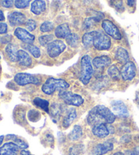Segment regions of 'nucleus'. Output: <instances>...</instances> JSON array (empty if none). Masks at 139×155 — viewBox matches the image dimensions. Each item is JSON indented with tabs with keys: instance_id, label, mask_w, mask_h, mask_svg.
<instances>
[{
	"instance_id": "nucleus-13",
	"label": "nucleus",
	"mask_w": 139,
	"mask_h": 155,
	"mask_svg": "<svg viewBox=\"0 0 139 155\" xmlns=\"http://www.w3.org/2000/svg\"><path fill=\"white\" fill-rule=\"evenodd\" d=\"M111 127H108L107 124H100L93 127L92 133L96 137L99 138H105L109 135L110 133H113L111 129Z\"/></svg>"
},
{
	"instance_id": "nucleus-32",
	"label": "nucleus",
	"mask_w": 139,
	"mask_h": 155,
	"mask_svg": "<svg viewBox=\"0 0 139 155\" xmlns=\"http://www.w3.org/2000/svg\"><path fill=\"white\" fill-rule=\"evenodd\" d=\"M28 118L31 122H37L38 121L39 119L40 118V113L38 111L35 110V109H32L30 110L28 113Z\"/></svg>"
},
{
	"instance_id": "nucleus-38",
	"label": "nucleus",
	"mask_w": 139,
	"mask_h": 155,
	"mask_svg": "<svg viewBox=\"0 0 139 155\" xmlns=\"http://www.w3.org/2000/svg\"><path fill=\"white\" fill-rule=\"evenodd\" d=\"M13 4H14V1H12V0H4V1L1 2L2 6L4 8H12Z\"/></svg>"
},
{
	"instance_id": "nucleus-31",
	"label": "nucleus",
	"mask_w": 139,
	"mask_h": 155,
	"mask_svg": "<svg viewBox=\"0 0 139 155\" xmlns=\"http://www.w3.org/2000/svg\"><path fill=\"white\" fill-rule=\"evenodd\" d=\"M53 40V35L52 34H47V35L40 36L39 37L38 41L41 46H47L50 42H51Z\"/></svg>"
},
{
	"instance_id": "nucleus-20",
	"label": "nucleus",
	"mask_w": 139,
	"mask_h": 155,
	"mask_svg": "<svg viewBox=\"0 0 139 155\" xmlns=\"http://www.w3.org/2000/svg\"><path fill=\"white\" fill-rule=\"evenodd\" d=\"M115 57L116 60L118 61L119 63L121 64H125L128 61H129L130 55L128 53V51L124 47H119L117 48L115 52Z\"/></svg>"
},
{
	"instance_id": "nucleus-34",
	"label": "nucleus",
	"mask_w": 139,
	"mask_h": 155,
	"mask_svg": "<svg viewBox=\"0 0 139 155\" xmlns=\"http://www.w3.org/2000/svg\"><path fill=\"white\" fill-rule=\"evenodd\" d=\"M84 147L82 145H74L70 149V155H81L83 152Z\"/></svg>"
},
{
	"instance_id": "nucleus-19",
	"label": "nucleus",
	"mask_w": 139,
	"mask_h": 155,
	"mask_svg": "<svg viewBox=\"0 0 139 155\" xmlns=\"http://www.w3.org/2000/svg\"><path fill=\"white\" fill-rule=\"evenodd\" d=\"M31 12L36 15H40L46 10V2L44 0H35L31 4Z\"/></svg>"
},
{
	"instance_id": "nucleus-27",
	"label": "nucleus",
	"mask_w": 139,
	"mask_h": 155,
	"mask_svg": "<svg viewBox=\"0 0 139 155\" xmlns=\"http://www.w3.org/2000/svg\"><path fill=\"white\" fill-rule=\"evenodd\" d=\"M66 41L69 46L73 48H76L78 46L80 42V38L78 34L71 33L66 38Z\"/></svg>"
},
{
	"instance_id": "nucleus-9",
	"label": "nucleus",
	"mask_w": 139,
	"mask_h": 155,
	"mask_svg": "<svg viewBox=\"0 0 139 155\" xmlns=\"http://www.w3.org/2000/svg\"><path fill=\"white\" fill-rule=\"evenodd\" d=\"M121 77L124 81H132L136 75V67L133 61L125 63L120 70Z\"/></svg>"
},
{
	"instance_id": "nucleus-16",
	"label": "nucleus",
	"mask_w": 139,
	"mask_h": 155,
	"mask_svg": "<svg viewBox=\"0 0 139 155\" xmlns=\"http://www.w3.org/2000/svg\"><path fill=\"white\" fill-rule=\"evenodd\" d=\"M70 34L71 29L68 23L61 24L55 29V36L60 39H66Z\"/></svg>"
},
{
	"instance_id": "nucleus-36",
	"label": "nucleus",
	"mask_w": 139,
	"mask_h": 155,
	"mask_svg": "<svg viewBox=\"0 0 139 155\" xmlns=\"http://www.w3.org/2000/svg\"><path fill=\"white\" fill-rule=\"evenodd\" d=\"M25 28L28 29L29 31H33L37 28V23L36 21L33 19H28L25 23Z\"/></svg>"
},
{
	"instance_id": "nucleus-49",
	"label": "nucleus",
	"mask_w": 139,
	"mask_h": 155,
	"mask_svg": "<svg viewBox=\"0 0 139 155\" xmlns=\"http://www.w3.org/2000/svg\"><path fill=\"white\" fill-rule=\"evenodd\" d=\"M128 155H136L134 153H133V152H130V154H128Z\"/></svg>"
},
{
	"instance_id": "nucleus-33",
	"label": "nucleus",
	"mask_w": 139,
	"mask_h": 155,
	"mask_svg": "<svg viewBox=\"0 0 139 155\" xmlns=\"http://www.w3.org/2000/svg\"><path fill=\"white\" fill-rule=\"evenodd\" d=\"M98 21L96 20V18L93 17H89L85 18L83 24H82V27H83L84 29H89L92 26L95 25V23H97Z\"/></svg>"
},
{
	"instance_id": "nucleus-1",
	"label": "nucleus",
	"mask_w": 139,
	"mask_h": 155,
	"mask_svg": "<svg viewBox=\"0 0 139 155\" xmlns=\"http://www.w3.org/2000/svg\"><path fill=\"white\" fill-rule=\"evenodd\" d=\"M116 120V116L108 107L99 105L93 107L89 112L87 121L90 126L94 127L100 124H110Z\"/></svg>"
},
{
	"instance_id": "nucleus-4",
	"label": "nucleus",
	"mask_w": 139,
	"mask_h": 155,
	"mask_svg": "<svg viewBox=\"0 0 139 155\" xmlns=\"http://www.w3.org/2000/svg\"><path fill=\"white\" fill-rule=\"evenodd\" d=\"M59 97L68 105L79 107L84 103V99L81 95L74 94L70 91L61 90L59 93Z\"/></svg>"
},
{
	"instance_id": "nucleus-26",
	"label": "nucleus",
	"mask_w": 139,
	"mask_h": 155,
	"mask_svg": "<svg viewBox=\"0 0 139 155\" xmlns=\"http://www.w3.org/2000/svg\"><path fill=\"white\" fill-rule=\"evenodd\" d=\"M82 128L79 125H75L73 130L69 134V139L72 141L79 140L82 137Z\"/></svg>"
},
{
	"instance_id": "nucleus-40",
	"label": "nucleus",
	"mask_w": 139,
	"mask_h": 155,
	"mask_svg": "<svg viewBox=\"0 0 139 155\" xmlns=\"http://www.w3.org/2000/svg\"><path fill=\"white\" fill-rule=\"evenodd\" d=\"M115 2L116 3L114 4L115 8L117 10H119V11H120L121 10H122V11H124L125 8H124V7L123 6V2L121 1H115Z\"/></svg>"
},
{
	"instance_id": "nucleus-14",
	"label": "nucleus",
	"mask_w": 139,
	"mask_h": 155,
	"mask_svg": "<svg viewBox=\"0 0 139 155\" xmlns=\"http://www.w3.org/2000/svg\"><path fill=\"white\" fill-rule=\"evenodd\" d=\"M114 145L110 141H105L102 143H99L96 145L93 150L92 155H103L107 152L113 150Z\"/></svg>"
},
{
	"instance_id": "nucleus-18",
	"label": "nucleus",
	"mask_w": 139,
	"mask_h": 155,
	"mask_svg": "<svg viewBox=\"0 0 139 155\" xmlns=\"http://www.w3.org/2000/svg\"><path fill=\"white\" fill-rule=\"evenodd\" d=\"M92 64L96 68H102L111 64V60L108 56L102 55L95 57L92 61Z\"/></svg>"
},
{
	"instance_id": "nucleus-22",
	"label": "nucleus",
	"mask_w": 139,
	"mask_h": 155,
	"mask_svg": "<svg viewBox=\"0 0 139 155\" xmlns=\"http://www.w3.org/2000/svg\"><path fill=\"white\" fill-rule=\"evenodd\" d=\"M6 55L9 60L12 62H16L18 61V51L17 46H15L14 44L9 43L7 45L6 49H5Z\"/></svg>"
},
{
	"instance_id": "nucleus-28",
	"label": "nucleus",
	"mask_w": 139,
	"mask_h": 155,
	"mask_svg": "<svg viewBox=\"0 0 139 155\" xmlns=\"http://www.w3.org/2000/svg\"><path fill=\"white\" fill-rule=\"evenodd\" d=\"M107 73L109 76H110L113 80H119L121 77V74H120V71L117 67L115 65H112L108 68Z\"/></svg>"
},
{
	"instance_id": "nucleus-21",
	"label": "nucleus",
	"mask_w": 139,
	"mask_h": 155,
	"mask_svg": "<svg viewBox=\"0 0 139 155\" xmlns=\"http://www.w3.org/2000/svg\"><path fill=\"white\" fill-rule=\"evenodd\" d=\"M97 34V30L88 31L82 37V43L85 48H90L93 46V41Z\"/></svg>"
},
{
	"instance_id": "nucleus-15",
	"label": "nucleus",
	"mask_w": 139,
	"mask_h": 155,
	"mask_svg": "<svg viewBox=\"0 0 139 155\" xmlns=\"http://www.w3.org/2000/svg\"><path fill=\"white\" fill-rule=\"evenodd\" d=\"M19 148L14 142H7L0 148V155H17Z\"/></svg>"
},
{
	"instance_id": "nucleus-6",
	"label": "nucleus",
	"mask_w": 139,
	"mask_h": 155,
	"mask_svg": "<svg viewBox=\"0 0 139 155\" xmlns=\"http://www.w3.org/2000/svg\"><path fill=\"white\" fill-rule=\"evenodd\" d=\"M16 84L20 86H25L28 84L40 85L41 81L38 77L25 73H17L14 77Z\"/></svg>"
},
{
	"instance_id": "nucleus-45",
	"label": "nucleus",
	"mask_w": 139,
	"mask_h": 155,
	"mask_svg": "<svg viewBox=\"0 0 139 155\" xmlns=\"http://www.w3.org/2000/svg\"><path fill=\"white\" fill-rule=\"evenodd\" d=\"M5 20V16L4 15L3 11L0 10V22L1 21H4Z\"/></svg>"
},
{
	"instance_id": "nucleus-23",
	"label": "nucleus",
	"mask_w": 139,
	"mask_h": 155,
	"mask_svg": "<svg viewBox=\"0 0 139 155\" xmlns=\"http://www.w3.org/2000/svg\"><path fill=\"white\" fill-rule=\"evenodd\" d=\"M76 116L77 114H76V111L75 110V109L74 108L70 109L63 118V127L64 128H68L70 126L72 123L73 122L74 120L76 119Z\"/></svg>"
},
{
	"instance_id": "nucleus-44",
	"label": "nucleus",
	"mask_w": 139,
	"mask_h": 155,
	"mask_svg": "<svg viewBox=\"0 0 139 155\" xmlns=\"http://www.w3.org/2000/svg\"><path fill=\"white\" fill-rule=\"evenodd\" d=\"M21 155H32L30 152L27 150H23L21 152Z\"/></svg>"
},
{
	"instance_id": "nucleus-29",
	"label": "nucleus",
	"mask_w": 139,
	"mask_h": 155,
	"mask_svg": "<svg viewBox=\"0 0 139 155\" xmlns=\"http://www.w3.org/2000/svg\"><path fill=\"white\" fill-rule=\"evenodd\" d=\"M54 28V23L50 21H46L41 24L40 27V30L42 33L50 32V31L53 30Z\"/></svg>"
},
{
	"instance_id": "nucleus-2",
	"label": "nucleus",
	"mask_w": 139,
	"mask_h": 155,
	"mask_svg": "<svg viewBox=\"0 0 139 155\" xmlns=\"http://www.w3.org/2000/svg\"><path fill=\"white\" fill-rule=\"evenodd\" d=\"M70 87V84L62 79L50 77L47 79L42 86V91L47 95H51L57 90H66Z\"/></svg>"
},
{
	"instance_id": "nucleus-12",
	"label": "nucleus",
	"mask_w": 139,
	"mask_h": 155,
	"mask_svg": "<svg viewBox=\"0 0 139 155\" xmlns=\"http://www.w3.org/2000/svg\"><path fill=\"white\" fill-rule=\"evenodd\" d=\"M8 19L10 25L12 27L25 25L27 21L26 16L23 13L18 11H14L8 15Z\"/></svg>"
},
{
	"instance_id": "nucleus-43",
	"label": "nucleus",
	"mask_w": 139,
	"mask_h": 155,
	"mask_svg": "<svg viewBox=\"0 0 139 155\" xmlns=\"http://www.w3.org/2000/svg\"><path fill=\"white\" fill-rule=\"evenodd\" d=\"M6 137H7L8 140H15V139H17V135H8L6 136Z\"/></svg>"
},
{
	"instance_id": "nucleus-37",
	"label": "nucleus",
	"mask_w": 139,
	"mask_h": 155,
	"mask_svg": "<svg viewBox=\"0 0 139 155\" xmlns=\"http://www.w3.org/2000/svg\"><path fill=\"white\" fill-rule=\"evenodd\" d=\"M14 141H15V143L17 144V146L19 148V149L25 150L26 148H27L29 147L28 144L25 141L21 140V139L17 138V139H15Z\"/></svg>"
},
{
	"instance_id": "nucleus-24",
	"label": "nucleus",
	"mask_w": 139,
	"mask_h": 155,
	"mask_svg": "<svg viewBox=\"0 0 139 155\" xmlns=\"http://www.w3.org/2000/svg\"><path fill=\"white\" fill-rule=\"evenodd\" d=\"M34 104L37 107L40 108L46 113H49V102L47 100L36 97L34 99Z\"/></svg>"
},
{
	"instance_id": "nucleus-30",
	"label": "nucleus",
	"mask_w": 139,
	"mask_h": 155,
	"mask_svg": "<svg viewBox=\"0 0 139 155\" xmlns=\"http://www.w3.org/2000/svg\"><path fill=\"white\" fill-rule=\"evenodd\" d=\"M50 111L53 117H59L63 112V107L61 106V105H59V104H53L50 107V110H49V112Z\"/></svg>"
},
{
	"instance_id": "nucleus-10",
	"label": "nucleus",
	"mask_w": 139,
	"mask_h": 155,
	"mask_svg": "<svg viewBox=\"0 0 139 155\" xmlns=\"http://www.w3.org/2000/svg\"><path fill=\"white\" fill-rule=\"evenodd\" d=\"M112 112L115 116L125 118L129 116V111L125 104L121 101H114L111 104Z\"/></svg>"
},
{
	"instance_id": "nucleus-3",
	"label": "nucleus",
	"mask_w": 139,
	"mask_h": 155,
	"mask_svg": "<svg viewBox=\"0 0 139 155\" xmlns=\"http://www.w3.org/2000/svg\"><path fill=\"white\" fill-rule=\"evenodd\" d=\"M93 74V64L91 58L85 55L81 60V76L80 80L84 85H87L90 82Z\"/></svg>"
},
{
	"instance_id": "nucleus-47",
	"label": "nucleus",
	"mask_w": 139,
	"mask_h": 155,
	"mask_svg": "<svg viewBox=\"0 0 139 155\" xmlns=\"http://www.w3.org/2000/svg\"><path fill=\"white\" fill-rule=\"evenodd\" d=\"M4 140V135L0 136V146H1L2 144V143H3Z\"/></svg>"
},
{
	"instance_id": "nucleus-35",
	"label": "nucleus",
	"mask_w": 139,
	"mask_h": 155,
	"mask_svg": "<svg viewBox=\"0 0 139 155\" xmlns=\"http://www.w3.org/2000/svg\"><path fill=\"white\" fill-rule=\"evenodd\" d=\"M15 7L18 9H24L27 8L30 4L29 0H16L14 2Z\"/></svg>"
},
{
	"instance_id": "nucleus-8",
	"label": "nucleus",
	"mask_w": 139,
	"mask_h": 155,
	"mask_svg": "<svg viewBox=\"0 0 139 155\" xmlns=\"http://www.w3.org/2000/svg\"><path fill=\"white\" fill-rule=\"evenodd\" d=\"M102 28L104 29L105 32L109 37H111L115 40L119 41L122 38V35L120 32L119 28L108 19H104L102 22Z\"/></svg>"
},
{
	"instance_id": "nucleus-25",
	"label": "nucleus",
	"mask_w": 139,
	"mask_h": 155,
	"mask_svg": "<svg viewBox=\"0 0 139 155\" xmlns=\"http://www.w3.org/2000/svg\"><path fill=\"white\" fill-rule=\"evenodd\" d=\"M23 47L27 51H28L29 53H30L32 56L35 58L38 59L39 58H40L41 51L40 49L38 47L35 46L33 44H26L25 45H23Z\"/></svg>"
},
{
	"instance_id": "nucleus-5",
	"label": "nucleus",
	"mask_w": 139,
	"mask_h": 155,
	"mask_svg": "<svg viewBox=\"0 0 139 155\" xmlns=\"http://www.w3.org/2000/svg\"><path fill=\"white\" fill-rule=\"evenodd\" d=\"M93 46L98 51L109 50L111 47V40L104 31L97 30Z\"/></svg>"
},
{
	"instance_id": "nucleus-48",
	"label": "nucleus",
	"mask_w": 139,
	"mask_h": 155,
	"mask_svg": "<svg viewBox=\"0 0 139 155\" xmlns=\"http://www.w3.org/2000/svg\"><path fill=\"white\" fill-rule=\"evenodd\" d=\"M111 155H125V154L124 153H122V152H116V153H114Z\"/></svg>"
},
{
	"instance_id": "nucleus-11",
	"label": "nucleus",
	"mask_w": 139,
	"mask_h": 155,
	"mask_svg": "<svg viewBox=\"0 0 139 155\" xmlns=\"http://www.w3.org/2000/svg\"><path fill=\"white\" fill-rule=\"evenodd\" d=\"M14 34L18 40L25 44H32L35 41L34 35L27 31L25 29L19 27L15 29Z\"/></svg>"
},
{
	"instance_id": "nucleus-39",
	"label": "nucleus",
	"mask_w": 139,
	"mask_h": 155,
	"mask_svg": "<svg viewBox=\"0 0 139 155\" xmlns=\"http://www.w3.org/2000/svg\"><path fill=\"white\" fill-rule=\"evenodd\" d=\"M8 31V25L5 23H0V34H5Z\"/></svg>"
},
{
	"instance_id": "nucleus-7",
	"label": "nucleus",
	"mask_w": 139,
	"mask_h": 155,
	"mask_svg": "<svg viewBox=\"0 0 139 155\" xmlns=\"http://www.w3.org/2000/svg\"><path fill=\"white\" fill-rule=\"evenodd\" d=\"M66 49V45L61 40H54L47 46V52L49 57L55 58L60 55Z\"/></svg>"
},
{
	"instance_id": "nucleus-46",
	"label": "nucleus",
	"mask_w": 139,
	"mask_h": 155,
	"mask_svg": "<svg viewBox=\"0 0 139 155\" xmlns=\"http://www.w3.org/2000/svg\"><path fill=\"white\" fill-rule=\"evenodd\" d=\"M136 155H139V146L136 147L134 148V152Z\"/></svg>"
},
{
	"instance_id": "nucleus-17",
	"label": "nucleus",
	"mask_w": 139,
	"mask_h": 155,
	"mask_svg": "<svg viewBox=\"0 0 139 155\" xmlns=\"http://www.w3.org/2000/svg\"><path fill=\"white\" fill-rule=\"evenodd\" d=\"M17 62L21 66L29 67L32 64V59L29 53L25 51L18 50Z\"/></svg>"
},
{
	"instance_id": "nucleus-42",
	"label": "nucleus",
	"mask_w": 139,
	"mask_h": 155,
	"mask_svg": "<svg viewBox=\"0 0 139 155\" xmlns=\"http://www.w3.org/2000/svg\"><path fill=\"white\" fill-rule=\"evenodd\" d=\"M127 4L130 7H132L135 5L136 4V2L135 1H132V0H128V1H127Z\"/></svg>"
},
{
	"instance_id": "nucleus-41",
	"label": "nucleus",
	"mask_w": 139,
	"mask_h": 155,
	"mask_svg": "<svg viewBox=\"0 0 139 155\" xmlns=\"http://www.w3.org/2000/svg\"><path fill=\"white\" fill-rule=\"evenodd\" d=\"M8 38H11V36L6 35V36H3L1 38V41L3 42V43H6V42H9L11 39H8Z\"/></svg>"
}]
</instances>
